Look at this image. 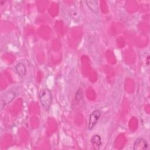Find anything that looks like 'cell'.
Returning <instances> with one entry per match:
<instances>
[{"instance_id":"6da1fadb","label":"cell","mask_w":150,"mask_h":150,"mask_svg":"<svg viewBox=\"0 0 150 150\" xmlns=\"http://www.w3.org/2000/svg\"><path fill=\"white\" fill-rule=\"evenodd\" d=\"M38 97L42 107L46 110H48L50 108L52 102V94L51 91L47 88H43L39 91Z\"/></svg>"},{"instance_id":"3957f363","label":"cell","mask_w":150,"mask_h":150,"mask_svg":"<svg viewBox=\"0 0 150 150\" xmlns=\"http://www.w3.org/2000/svg\"><path fill=\"white\" fill-rule=\"evenodd\" d=\"M15 96H16L15 93L11 90L8 91L6 92L5 93H4L2 96L1 99V109H2L3 107L4 106H5L6 105L10 103L14 99Z\"/></svg>"},{"instance_id":"277c9868","label":"cell","mask_w":150,"mask_h":150,"mask_svg":"<svg viewBox=\"0 0 150 150\" xmlns=\"http://www.w3.org/2000/svg\"><path fill=\"white\" fill-rule=\"evenodd\" d=\"M148 144L146 141L142 138H137L134 143L133 149L134 150H144L147 149Z\"/></svg>"},{"instance_id":"52a82bcc","label":"cell","mask_w":150,"mask_h":150,"mask_svg":"<svg viewBox=\"0 0 150 150\" xmlns=\"http://www.w3.org/2000/svg\"><path fill=\"white\" fill-rule=\"evenodd\" d=\"M91 143L92 145L94 146V148H96V146H97V149H98L102 144L101 137H100V135H94L91 139Z\"/></svg>"},{"instance_id":"5b68a950","label":"cell","mask_w":150,"mask_h":150,"mask_svg":"<svg viewBox=\"0 0 150 150\" xmlns=\"http://www.w3.org/2000/svg\"><path fill=\"white\" fill-rule=\"evenodd\" d=\"M84 2L86 3L87 7L91 11L95 13H98L99 12L98 2L96 0H87L85 1Z\"/></svg>"},{"instance_id":"9c48e42d","label":"cell","mask_w":150,"mask_h":150,"mask_svg":"<svg viewBox=\"0 0 150 150\" xmlns=\"http://www.w3.org/2000/svg\"><path fill=\"white\" fill-rule=\"evenodd\" d=\"M149 56H148V57H147V65H148L149 64Z\"/></svg>"},{"instance_id":"7a4b0ae2","label":"cell","mask_w":150,"mask_h":150,"mask_svg":"<svg viewBox=\"0 0 150 150\" xmlns=\"http://www.w3.org/2000/svg\"><path fill=\"white\" fill-rule=\"evenodd\" d=\"M101 112L98 110H96L93 111L89 115L88 129L91 130L94 128L95 125L97 124L98 121L101 117Z\"/></svg>"},{"instance_id":"ba28073f","label":"cell","mask_w":150,"mask_h":150,"mask_svg":"<svg viewBox=\"0 0 150 150\" xmlns=\"http://www.w3.org/2000/svg\"><path fill=\"white\" fill-rule=\"evenodd\" d=\"M76 100L77 101H80L82 100L83 98V95H82V92L81 91V90L79 89L78 91H77L76 93V97H75Z\"/></svg>"},{"instance_id":"8992f818","label":"cell","mask_w":150,"mask_h":150,"mask_svg":"<svg viewBox=\"0 0 150 150\" xmlns=\"http://www.w3.org/2000/svg\"><path fill=\"white\" fill-rule=\"evenodd\" d=\"M15 70L18 74L21 77H23L26 73V68L25 65L22 63L19 62L18 63L15 67Z\"/></svg>"}]
</instances>
